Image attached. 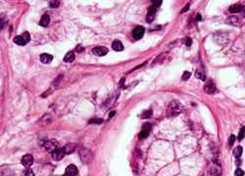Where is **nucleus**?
Returning <instances> with one entry per match:
<instances>
[{
	"instance_id": "nucleus-1",
	"label": "nucleus",
	"mask_w": 245,
	"mask_h": 176,
	"mask_svg": "<svg viewBox=\"0 0 245 176\" xmlns=\"http://www.w3.org/2000/svg\"><path fill=\"white\" fill-rule=\"evenodd\" d=\"M80 157H81V159H83V163H89V161L92 159V154H91V152H90L88 149H85V148H83V149H81V151H80Z\"/></svg>"
},
{
	"instance_id": "nucleus-2",
	"label": "nucleus",
	"mask_w": 245,
	"mask_h": 176,
	"mask_svg": "<svg viewBox=\"0 0 245 176\" xmlns=\"http://www.w3.org/2000/svg\"><path fill=\"white\" fill-rule=\"evenodd\" d=\"M169 112L172 114H179L181 112V106L178 101H172L169 105Z\"/></svg>"
},
{
	"instance_id": "nucleus-3",
	"label": "nucleus",
	"mask_w": 245,
	"mask_h": 176,
	"mask_svg": "<svg viewBox=\"0 0 245 176\" xmlns=\"http://www.w3.org/2000/svg\"><path fill=\"white\" fill-rule=\"evenodd\" d=\"M43 147L45 148L46 151L52 153L53 151H55L56 149H58V142H57V141H55V140L46 141V142L43 144Z\"/></svg>"
},
{
	"instance_id": "nucleus-4",
	"label": "nucleus",
	"mask_w": 245,
	"mask_h": 176,
	"mask_svg": "<svg viewBox=\"0 0 245 176\" xmlns=\"http://www.w3.org/2000/svg\"><path fill=\"white\" fill-rule=\"evenodd\" d=\"M144 31H145L144 27H141V25H138V27H136L134 30H132V36H134V39L138 40V39L142 38V36H143V34H144Z\"/></svg>"
},
{
	"instance_id": "nucleus-5",
	"label": "nucleus",
	"mask_w": 245,
	"mask_h": 176,
	"mask_svg": "<svg viewBox=\"0 0 245 176\" xmlns=\"http://www.w3.org/2000/svg\"><path fill=\"white\" fill-rule=\"evenodd\" d=\"M65 154L66 153H65L64 148H58V149H56L55 151L52 152V159L54 161H60V159H63Z\"/></svg>"
},
{
	"instance_id": "nucleus-6",
	"label": "nucleus",
	"mask_w": 245,
	"mask_h": 176,
	"mask_svg": "<svg viewBox=\"0 0 245 176\" xmlns=\"http://www.w3.org/2000/svg\"><path fill=\"white\" fill-rule=\"evenodd\" d=\"M204 90H205V92L208 93V94H215L217 91V88H216V85H215L213 82H212L211 80H209L205 83Z\"/></svg>"
},
{
	"instance_id": "nucleus-7",
	"label": "nucleus",
	"mask_w": 245,
	"mask_h": 176,
	"mask_svg": "<svg viewBox=\"0 0 245 176\" xmlns=\"http://www.w3.org/2000/svg\"><path fill=\"white\" fill-rule=\"evenodd\" d=\"M32 163H34V158H32V155H25V156L23 157L22 164L26 168H29L30 166H32Z\"/></svg>"
},
{
	"instance_id": "nucleus-8",
	"label": "nucleus",
	"mask_w": 245,
	"mask_h": 176,
	"mask_svg": "<svg viewBox=\"0 0 245 176\" xmlns=\"http://www.w3.org/2000/svg\"><path fill=\"white\" fill-rule=\"evenodd\" d=\"M92 52L94 55L100 56V57H101V56H104L108 53V49L104 46H97V47H95V48H93Z\"/></svg>"
},
{
	"instance_id": "nucleus-9",
	"label": "nucleus",
	"mask_w": 245,
	"mask_h": 176,
	"mask_svg": "<svg viewBox=\"0 0 245 176\" xmlns=\"http://www.w3.org/2000/svg\"><path fill=\"white\" fill-rule=\"evenodd\" d=\"M156 9L155 7L151 6L150 8L148 9V13H147V16H146V22L148 23H151L154 21V18H155V15H156Z\"/></svg>"
},
{
	"instance_id": "nucleus-10",
	"label": "nucleus",
	"mask_w": 245,
	"mask_h": 176,
	"mask_svg": "<svg viewBox=\"0 0 245 176\" xmlns=\"http://www.w3.org/2000/svg\"><path fill=\"white\" fill-rule=\"evenodd\" d=\"M77 173H78V168H77V166L74 165V164H70V165H68V167L66 168V173H65V174H67L69 176H76Z\"/></svg>"
},
{
	"instance_id": "nucleus-11",
	"label": "nucleus",
	"mask_w": 245,
	"mask_h": 176,
	"mask_svg": "<svg viewBox=\"0 0 245 176\" xmlns=\"http://www.w3.org/2000/svg\"><path fill=\"white\" fill-rule=\"evenodd\" d=\"M39 59H40L41 63H43V64H49V63L52 62L53 56L52 55H49V54L44 53V54H41Z\"/></svg>"
},
{
	"instance_id": "nucleus-12",
	"label": "nucleus",
	"mask_w": 245,
	"mask_h": 176,
	"mask_svg": "<svg viewBox=\"0 0 245 176\" xmlns=\"http://www.w3.org/2000/svg\"><path fill=\"white\" fill-rule=\"evenodd\" d=\"M112 48H113V50L117 51V52H120V51H122L124 49L123 43L120 40H115L112 43Z\"/></svg>"
},
{
	"instance_id": "nucleus-13",
	"label": "nucleus",
	"mask_w": 245,
	"mask_h": 176,
	"mask_svg": "<svg viewBox=\"0 0 245 176\" xmlns=\"http://www.w3.org/2000/svg\"><path fill=\"white\" fill-rule=\"evenodd\" d=\"M244 10V7L240 4H235V5H232V7H230V13H239V12H242Z\"/></svg>"
},
{
	"instance_id": "nucleus-14",
	"label": "nucleus",
	"mask_w": 245,
	"mask_h": 176,
	"mask_svg": "<svg viewBox=\"0 0 245 176\" xmlns=\"http://www.w3.org/2000/svg\"><path fill=\"white\" fill-rule=\"evenodd\" d=\"M75 60V54L73 51H70L66 54V56L64 57V62L66 63H72Z\"/></svg>"
},
{
	"instance_id": "nucleus-15",
	"label": "nucleus",
	"mask_w": 245,
	"mask_h": 176,
	"mask_svg": "<svg viewBox=\"0 0 245 176\" xmlns=\"http://www.w3.org/2000/svg\"><path fill=\"white\" fill-rule=\"evenodd\" d=\"M49 22H50V17H49L48 15H43L42 17H41V20H40V25L41 27H47V25H49Z\"/></svg>"
},
{
	"instance_id": "nucleus-16",
	"label": "nucleus",
	"mask_w": 245,
	"mask_h": 176,
	"mask_svg": "<svg viewBox=\"0 0 245 176\" xmlns=\"http://www.w3.org/2000/svg\"><path fill=\"white\" fill-rule=\"evenodd\" d=\"M14 42H15L17 45H20V46H24L27 44V42L25 41V39L23 38L22 35H18V36H16L15 38H14Z\"/></svg>"
},
{
	"instance_id": "nucleus-17",
	"label": "nucleus",
	"mask_w": 245,
	"mask_h": 176,
	"mask_svg": "<svg viewBox=\"0 0 245 176\" xmlns=\"http://www.w3.org/2000/svg\"><path fill=\"white\" fill-rule=\"evenodd\" d=\"M75 149H76V145L75 144H68L66 145V146L64 147V150H65V153L66 154H71V153H73L75 151Z\"/></svg>"
},
{
	"instance_id": "nucleus-18",
	"label": "nucleus",
	"mask_w": 245,
	"mask_h": 176,
	"mask_svg": "<svg viewBox=\"0 0 245 176\" xmlns=\"http://www.w3.org/2000/svg\"><path fill=\"white\" fill-rule=\"evenodd\" d=\"M242 153H243V149H242V147L238 146L237 148H235L234 151H233V156H234L236 159H238V158L241 157Z\"/></svg>"
},
{
	"instance_id": "nucleus-19",
	"label": "nucleus",
	"mask_w": 245,
	"mask_h": 176,
	"mask_svg": "<svg viewBox=\"0 0 245 176\" xmlns=\"http://www.w3.org/2000/svg\"><path fill=\"white\" fill-rule=\"evenodd\" d=\"M228 23H230V25H239L238 18H237V17H234V16H232V17H230V18L228 19Z\"/></svg>"
},
{
	"instance_id": "nucleus-20",
	"label": "nucleus",
	"mask_w": 245,
	"mask_h": 176,
	"mask_svg": "<svg viewBox=\"0 0 245 176\" xmlns=\"http://www.w3.org/2000/svg\"><path fill=\"white\" fill-rule=\"evenodd\" d=\"M195 76L197 77V78H199V79H202V80H204V79H205L204 72H203L202 70H196Z\"/></svg>"
},
{
	"instance_id": "nucleus-21",
	"label": "nucleus",
	"mask_w": 245,
	"mask_h": 176,
	"mask_svg": "<svg viewBox=\"0 0 245 176\" xmlns=\"http://www.w3.org/2000/svg\"><path fill=\"white\" fill-rule=\"evenodd\" d=\"M212 175L213 176H219L221 174V168L220 167H217V166H214L212 168V171H211Z\"/></svg>"
},
{
	"instance_id": "nucleus-22",
	"label": "nucleus",
	"mask_w": 245,
	"mask_h": 176,
	"mask_svg": "<svg viewBox=\"0 0 245 176\" xmlns=\"http://www.w3.org/2000/svg\"><path fill=\"white\" fill-rule=\"evenodd\" d=\"M22 176H34V171L32 169H30V168H26V169L23 171Z\"/></svg>"
},
{
	"instance_id": "nucleus-23",
	"label": "nucleus",
	"mask_w": 245,
	"mask_h": 176,
	"mask_svg": "<svg viewBox=\"0 0 245 176\" xmlns=\"http://www.w3.org/2000/svg\"><path fill=\"white\" fill-rule=\"evenodd\" d=\"M149 133L150 132H148V131H145V130H141V132L139 133V135H138V137H139V139H145V138L147 137V136L149 135Z\"/></svg>"
},
{
	"instance_id": "nucleus-24",
	"label": "nucleus",
	"mask_w": 245,
	"mask_h": 176,
	"mask_svg": "<svg viewBox=\"0 0 245 176\" xmlns=\"http://www.w3.org/2000/svg\"><path fill=\"white\" fill-rule=\"evenodd\" d=\"M151 116H152V111H151V110H148V111H145L142 114L141 117L142 118H148V117H150Z\"/></svg>"
},
{
	"instance_id": "nucleus-25",
	"label": "nucleus",
	"mask_w": 245,
	"mask_h": 176,
	"mask_svg": "<svg viewBox=\"0 0 245 176\" xmlns=\"http://www.w3.org/2000/svg\"><path fill=\"white\" fill-rule=\"evenodd\" d=\"M245 137V127H241L238 134V140H242Z\"/></svg>"
},
{
	"instance_id": "nucleus-26",
	"label": "nucleus",
	"mask_w": 245,
	"mask_h": 176,
	"mask_svg": "<svg viewBox=\"0 0 245 176\" xmlns=\"http://www.w3.org/2000/svg\"><path fill=\"white\" fill-rule=\"evenodd\" d=\"M22 36H23V38L25 39V41L27 42H30V40H31V36H30V33L28 31H25L24 33L22 34Z\"/></svg>"
},
{
	"instance_id": "nucleus-27",
	"label": "nucleus",
	"mask_w": 245,
	"mask_h": 176,
	"mask_svg": "<svg viewBox=\"0 0 245 176\" xmlns=\"http://www.w3.org/2000/svg\"><path fill=\"white\" fill-rule=\"evenodd\" d=\"M162 4V0H152V6L155 8H158Z\"/></svg>"
},
{
	"instance_id": "nucleus-28",
	"label": "nucleus",
	"mask_w": 245,
	"mask_h": 176,
	"mask_svg": "<svg viewBox=\"0 0 245 176\" xmlns=\"http://www.w3.org/2000/svg\"><path fill=\"white\" fill-rule=\"evenodd\" d=\"M234 141H235V136L234 135H230V140H228V147H232V145H233V143H234Z\"/></svg>"
},
{
	"instance_id": "nucleus-29",
	"label": "nucleus",
	"mask_w": 245,
	"mask_h": 176,
	"mask_svg": "<svg viewBox=\"0 0 245 176\" xmlns=\"http://www.w3.org/2000/svg\"><path fill=\"white\" fill-rule=\"evenodd\" d=\"M60 4L59 1H50L49 2V6L52 7V8H56V7H58Z\"/></svg>"
},
{
	"instance_id": "nucleus-30",
	"label": "nucleus",
	"mask_w": 245,
	"mask_h": 176,
	"mask_svg": "<svg viewBox=\"0 0 245 176\" xmlns=\"http://www.w3.org/2000/svg\"><path fill=\"white\" fill-rule=\"evenodd\" d=\"M189 77H190V72H184V74H183L181 79H183V80H187Z\"/></svg>"
},
{
	"instance_id": "nucleus-31",
	"label": "nucleus",
	"mask_w": 245,
	"mask_h": 176,
	"mask_svg": "<svg viewBox=\"0 0 245 176\" xmlns=\"http://www.w3.org/2000/svg\"><path fill=\"white\" fill-rule=\"evenodd\" d=\"M234 174H235V176H243L244 175V171L242 169H240V168H237V169L235 170Z\"/></svg>"
},
{
	"instance_id": "nucleus-32",
	"label": "nucleus",
	"mask_w": 245,
	"mask_h": 176,
	"mask_svg": "<svg viewBox=\"0 0 245 176\" xmlns=\"http://www.w3.org/2000/svg\"><path fill=\"white\" fill-rule=\"evenodd\" d=\"M89 122H90V123H95V122L101 123V122H102V119H91V120H90Z\"/></svg>"
},
{
	"instance_id": "nucleus-33",
	"label": "nucleus",
	"mask_w": 245,
	"mask_h": 176,
	"mask_svg": "<svg viewBox=\"0 0 245 176\" xmlns=\"http://www.w3.org/2000/svg\"><path fill=\"white\" fill-rule=\"evenodd\" d=\"M189 6H190V4H189V3H188V4H186V6L184 7V8L183 9V10L181 11V13H184V12H185V11H187L188 9H189Z\"/></svg>"
},
{
	"instance_id": "nucleus-34",
	"label": "nucleus",
	"mask_w": 245,
	"mask_h": 176,
	"mask_svg": "<svg viewBox=\"0 0 245 176\" xmlns=\"http://www.w3.org/2000/svg\"><path fill=\"white\" fill-rule=\"evenodd\" d=\"M191 42H192V40H191L190 38H186V40H185V45H186V46H190V45H191Z\"/></svg>"
},
{
	"instance_id": "nucleus-35",
	"label": "nucleus",
	"mask_w": 245,
	"mask_h": 176,
	"mask_svg": "<svg viewBox=\"0 0 245 176\" xmlns=\"http://www.w3.org/2000/svg\"><path fill=\"white\" fill-rule=\"evenodd\" d=\"M83 50V46L79 45L78 47H77V51H78V52H81Z\"/></svg>"
},
{
	"instance_id": "nucleus-36",
	"label": "nucleus",
	"mask_w": 245,
	"mask_h": 176,
	"mask_svg": "<svg viewBox=\"0 0 245 176\" xmlns=\"http://www.w3.org/2000/svg\"><path fill=\"white\" fill-rule=\"evenodd\" d=\"M196 19H197V21H201V16H200V15H197Z\"/></svg>"
},
{
	"instance_id": "nucleus-37",
	"label": "nucleus",
	"mask_w": 245,
	"mask_h": 176,
	"mask_svg": "<svg viewBox=\"0 0 245 176\" xmlns=\"http://www.w3.org/2000/svg\"><path fill=\"white\" fill-rule=\"evenodd\" d=\"M114 114H115V112H112L111 114H110V116H113Z\"/></svg>"
},
{
	"instance_id": "nucleus-38",
	"label": "nucleus",
	"mask_w": 245,
	"mask_h": 176,
	"mask_svg": "<svg viewBox=\"0 0 245 176\" xmlns=\"http://www.w3.org/2000/svg\"><path fill=\"white\" fill-rule=\"evenodd\" d=\"M64 176H69V175H67V174H65V175H64Z\"/></svg>"
}]
</instances>
